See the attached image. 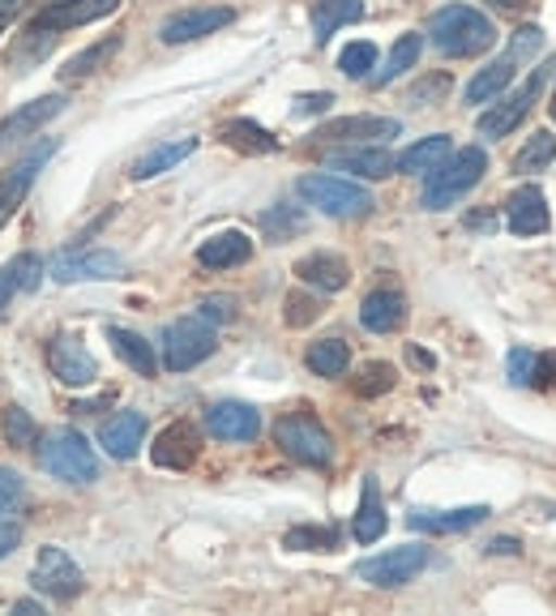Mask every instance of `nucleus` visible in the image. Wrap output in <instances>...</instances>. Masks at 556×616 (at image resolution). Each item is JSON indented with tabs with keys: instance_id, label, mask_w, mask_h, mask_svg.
<instances>
[{
	"instance_id": "nucleus-40",
	"label": "nucleus",
	"mask_w": 556,
	"mask_h": 616,
	"mask_svg": "<svg viewBox=\"0 0 556 616\" xmlns=\"http://www.w3.org/2000/svg\"><path fill=\"white\" fill-rule=\"evenodd\" d=\"M262 231H266V240H291V236H300L304 231V210L300 205H270L266 214H262Z\"/></svg>"
},
{
	"instance_id": "nucleus-24",
	"label": "nucleus",
	"mask_w": 556,
	"mask_h": 616,
	"mask_svg": "<svg viewBox=\"0 0 556 616\" xmlns=\"http://www.w3.org/2000/svg\"><path fill=\"white\" fill-rule=\"evenodd\" d=\"M249 257H253V240L244 231H218L198 249V262L206 271H231V266H244Z\"/></svg>"
},
{
	"instance_id": "nucleus-2",
	"label": "nucleus",
	"mask_w": 556,
	"mask_h": 616,
	"mask_svg": "<svg viewBox=\"0 0 556 616\" xmlns=\"http://www.w3.org/2000/svg\"><path fill=\"white\" fill-rule=\"evenodd\" d=\"M484 172H488V154L480 146H467V150L450 154L441 167L428 172L419 202H424V210H450V205L463 202V198L484 180Z\"/></svg>"
},
{
	"instance_id": "nucleus-23",
	"label": "nucleus",
	"mask_w": 556,
	"mask_h": 616,
	"mask_svg": "<svg viewBox=\"0 0 556 616\" xmlns=\"http://www.w3.org/2000/svg\"><path fill=\"white\" fill-rule=\"evenodd\" d=\"M403 322H407V300H403L399 291L381 287V291H368V296H364V304H359V326H364V330L390 335V330H399Z\"/></svg>"
},
{
	"instance_id": "nucleus-29",
	"label": "nucleus",
	"mask_w": 556,
	"mask_h": 616,
	"mask_svg": "<svg viewBox=\"0 0 556 616\" xmlns=\"http://www.w3.org/2000/svg\"><path fill=\"white\" fill-rule=\"evenodd\" d=\"M359 17H364V0H317L313 4V39L330 43L334 30H343Z\"/></svg>"
},
{
	"instance_id": "nucleus-10",
	"label": "nucleus",
	"mask_w": 556,
	"mask_h": 616,
	"mask_svg": "<svg viewBox=\"0 0 556 616\" xmlns=\"http://www.w3.org/2000/svg\"><path fill=\"white\" fill-rule=\"evenodd\" d=\"M231 22H236V9H227V4L180 9V13H172V17L159 26V39H163V43H193V39H206V35L231 26Z\"/></svg>"
},
{
	"instance_id": "nucleus-15",
	"label": "nucleus",
	"mask_w": 556,
	"mask_h": 616,
	"mask_svg": "<svg viewBox=\"0 0 556 616\" xmlns=\"http://www.w3.org/2000/svg\"><path fill=\"white\" fill-rule=\"evenodd\" d=\"M61 112H65V95H43V99L22 103L13 116L0 121V150H9V146H17V141L35 137L52 116H61Z\"/></svg>"
},
{
	"instance_id": "nucleus-42",
	"label": "nucleus",
	"mask_w": 556,
	"mask_h": 616,
	"mask_svg": "<svg viewBox=\"0 0 556 616\" xmlns=\"http://www.w3.org/2000/svg\"><path fill=\"white\" fill-rule=\"evenodd\" d=\"M339 68L355 77V81H364L372 68H377V43H368V39H355L343 48V56H339Z\"/></svg>"
},
{
	"instance_id": "nucleus-37",
	"label": "nucleus",
	"mask_w": 556,
	"mask_h": 616,
	"mask_svg": "<svg viewBox=\"0 0 556 616\" xmlns=\"http://www.w3.org/2000/svg\"><path fill=\"white\" fill-rule=\"evenodd\" d=\"M553 159H556V134L540 129L535 137H527V146L518 150V159H514V172H518V176H531V172H544Z\"/></svg>"
},
{
	"instance_id": "nucleus-41",
	"label": "nucleus",
	"mask_w": 556,
	"mask_h": 616,
	"mask_svg": "<svg viewBox=\"0 0 556 616\" xmlns=\"http://www.w3.org/2000/svg\"><path fill=\"white\" fill-rule=\"evenodd\" d=\"M386 390H394V368H390L386 360L364 364L359 377H355V394H359V399H377V394H386Z\"/></svg>"
},
{
	"instance_id": "nucleus-18",
	"label": "nucleus",
	"mask_w": 556,
	"mask_h": 616,
	"mask_svg": "<svg viewBox=\"0 0 556 616\" xmlns=\"http://www.w3.org/2000/svg\"><path fill=\"white\" fill-rule=\"evenodd\" d=\"M548 202H544V193L535 189V185H522V189H514L509 193V202H505V227L514 231V236H540V231H548Z\"/></svg>"
},
{
	"instance_id": "nucleus-45",
	"label": "nucleus",
	"mask_w": 556,
	"mask_h": 616,
	"mask_svg": "<svg viewBox=\"0 0 556 616\" xmlns=\"http://www.w3.org/2000/svg\"><path fill=\"white\" fill-rule=\"evenodd\" d=\"M22 505H26V483L17 472L0 467V514H17Z\"/></svg>"
},
{
	"instance_id": "nucleus-49",
	"label": "nucleus",
	"mask_w": 556,
	"mask_h": 616,
	"mask_svg": "<svg viewBox=\"0 0 556 616\" xmlns=\"http://www.w3.org/2000/svg\"><path fill=\"white\" fill-rule=\"evenodd\" d=\"M330 103H334L330 90H321V95H300V99H295V116H317V112H326Z\"/></svg>"
},
{
	"instance_id": "nucleus-34",
	"label": "nucleus",
	"mask_w": 556,
	"mask_h": 616,
	"mask_svg": "<svg viewBox=\"0 0 556 616\" xmlns=\"http://www.w3.org/2000/svg\"><path fill=\"white\" fill-rule=\"evenodd\" d=\"M116 52H121V35H108V39H99V43L81 48L77 56H70V61H65V68H61V81H81V77L99 73V68L108 65Z\"/></svg>"
},
{
	"instance_id": "nucleus-11",
	"label": "nucleus",
	"mask_w": 556,
	"mask_h": 616,
	"mask_svg": "<svg viewBox=\"0 0 556 616\" xmlns=\"http://www.w3.org/2000/svg\"><path fill=\"white\" fill-rule=\"evenodd\" d=\"M198 454H202V437L189 419H172L150 445V463L163 472H189L198 463Z\"/></svg>"
},
{
	"instance_id": "nucleus-4",
	"label": "nucleus",
	"mask_w": 556,
	"mask_h": 616,
	"mask_svg": "<svg viewBox=\"0 0 556 616\" xmlns=\"http://www.w3.org/2000/svg\"><path fill=\"white\" fill-rule=\"evenodd\" d=\"M275 441H278V450H282L287 458H295L300 467L326 472V467L334 463V437H330V432L321 428V419L308 415V411L282 415L275 424Z\"/></svg>"
},
{
	"instance_id": "nucleus-35",
	"label": "nucleus",
	"mask_w": 556,
	"mask_h": 616,
	"mask_svg": "<svg viewBox=\"0 0 556 616\" xmlns=\"http://www.w3.org/2000/svg\"><path fill=\"white\" fill-rule=\"evenodd\" d=\"M304 364H308L317 377H343L351 364V347L343 339H317L308 347Z\"/></svg>"
},
{
	"instance_id": "nucleus-43",
	"label": "nucleus",
	"mask_w": 556,
	"mask_h": 616,
	"mask_svg": "<svg viewBox=\"0 0 556 616\" xmlns=\"http://www.w3.org/2000/svg\"><path fill=\"white\" fill-rule=\"evenodd\" d=\"M282 317H287V326H308V322L321 317V300L317 296H304V291H291L287 304H282Z\"/></svg>"
},
{
	"instance_id": "nucleus-48",
	"label": "nucleus",
	"mask_w": 556,
	"mask_h": 616,
	"mask_svg": "<svg viewBox=\"0 0 556 616\" xmlns=\"http://www.w3.org/2000/svg\"><path fill=\"white\" fill-rule=\"evenodd\" d=\"M17 544H22V527H17V518H13V514H0V561H4Z\"/></svg>"
},
{
	"instance_id": "nucleus-1",
	"label": "nucleus",
	"mask_w": 556,
	"mask_h": 616,
	"mask_svg": "<svg viewBox=\"0 0 556 616\" xmlns=\"http://www.w3.org/2000/svg\"><path fill=\"white\" fill-rule=\"evenodd\" d=\"M428 39L441 56H480L496 43V30L480 9L471 4H445L428 22Z\"/></svg>"
},
{
	"instance_id": "nucleus-9",
	"label": "nucleus",
	"mask_w": 556,
	"mask_h": 616,
	"mask_svg": "<svg viewBox=\"0 0 556 616\" xmlns=\"http://www.w3.org/2000/svg\"><path fill=\"white\" fill-rule=\"evenodd\" d=\"M30 582L48 595V600H61V604H70L81 595V569H77V561H73L65 548H39V556H35V574H30Z\"/></svg>"
},
{
	"instance_id": "nucleus-51",
	"label": "nucleus",
	"mask_w": 556,
	"mask_h": 616,
	"mask_svg": "<svg viewBox=\"0 0 556 616\" xmlns=\"http://www.w3.org/2000/svg\"><path fill=\"white\" fill-rule=\"evenodd\" d=\"M26 4H30V0H0V35L9 30V22H13V17H22V13H26Z\"/></svg>"
},
{
	"instance_id": "nucleus-21",
	"label": "nucleus",
	"mask_w": 556,
	"mask_h": 616,
	"mask_svg": "<svg viewBox=\"0 0 556 616\" xmlns=\"http://www.w3.org/2000/svg\"><path fill=\"white\" fill-rule=\"evenodd\" d=\"M141 441H146V415H141V411H116V415L103 419V428H99V445H103L112 458H121V463H129V458L138 454Z\"/></svg>"
},
{
	"instance_id": "nucleus-28",
	"label": "nucleus",
	"mask_w": 556,
	"mask_h": 616,
	"mask_svg": "<svg viewBox=\"0 0 556 616\" xmlns=\"http://www.w3.org/2000/svg\"><path fill=\"white\" fill-rule=\"evenodd\" d=\"M198 150V137H180V141H163V146H154V150H146L141 159H134V167H129V176L134 180H150V176H163V172H172L176 163H185L189 154Z\"/></svg>"
},
{
	"instance_id": "nucleus-5",
	"label": "nucleus",
	"mask_w": 556,
	"mask_h": 616,
	"mask_svg": "<svg viewBox=\"0 0 556 616\" xmlns=\"http://www.w3.org/2000/svg\"><path fill=\"white\" fill-rule=\"evenodd\" d=\"M300 198L308 205H317L321 214H330V218H359V214H368L372 210V193L368 189H359L355 180H343V176H334V172H313V176H300Z\"/></svg>"
},
{
	"instance_id": "nucleus-56",
	"label": "nucleus",
	"mask_w": 556,
	"mask_h": 616,
	"mask_svg": "<svg viewBox=\"0 0 556 616\" xmlns=\"http://www.w3.org/2000/svg\"><path fill=\"white\" fill-rule=\"evenodd\" d=\"M553 121H556V90H553Z\"/></svg>"
},
{
	"instance_id": "nucleus-44",
	"label": "nucleus",
	"mask_w": 556,
	"mask_h": 616,
	"mask_svg": "<svg viewBox=\"0 0 556 616\" xmlns=\"http://www.w3.org/2000/svg\"><path fill=\"white\" fill-rule=\"evenodd\" d=\"M540 52H544V30L540 26H522L514 39H509V56L522 65V61H540Z\"/></svg>"
},
{
	"instance_id": "nucleus-50",
	"label": "nucleus",
	"mask_w": 556,
	"mask_h": 616,
	"mask_svg": "<svg viewBox=\"0 0 556 616\" xmlns=\"http://www.w3.org/2000/svg\"><path fill=\"white\" fill-rule=\"evenodd\" d=\"M531 386L556 390V351H548V355H535V381H531Z\"/></svg>"
},
{
	"instance_id": "nucleus-46",
	"label": "nucleus",
	"mask_w": 556,
	"mask_h": 616,
	"mask_svg": "<svg viewBox=\"0 0 556 616\" xmlns=\"http://www.w3.org/2000/svg\"><path fill=\"white\" fill-rule=\"evenodd\" d=\"M509 381L514 386H531L535 381V355L527 347H514L509 351Z\"/></svg>"
},
{
	"instance_id": "nucleus-26",
	"label": "nucleus",
	"mask_w": 556,
	"mask_h": 616,
	"mask_svg": "<svg viewBox=\"0 0 556 616\" xmlns=\"http://www.w3.org/2000/svg\"><path fill=\"white\" fill-rule=\"evenodd\" d=\"M295 274H300V282H308L317 291H343L351 282V266L339 253H308L295 262Z\"/></svg>"
},
{
	"instance_id": "nucleus-52",
	"label": "nucleus",
	"mask_w": 556,
	"mask_h": 616,
	"mask_svg": "<svg viewBox=\"0 0 556 616\" xmlns=\"http://www.w3.org/2000/svg\"><path fill=\"white\" fill-rule=\"evenodd\" d=\"M488 552H492V556H518V552H522V544H518L514 536H496V540L488 544Z\"/></svg>"
},
{
	"instance_id": "nucleus-38",
	"label": "nucleus",
	"mask_w": 556,
	"mask_h": 616,
	"mask_svg": "<svg viewBox=\"0 0 556 616\" xmlns=\"http://www.w3.org/2000/svg\"><path fill=\"white\" fill-rule=\"evenodd\" d=\"M282 548H291V552H334V548H339V531H334V527L304 523V527H291V531L282 536Z\"/></svg>"
},
{
	"instance_id": "nucleus-27",
	"label": "nucleus",
	"mask_w": 556,
	"mask_h": 616,
	"mask_svg": "<svg viewBox=\"0 0 556 616\" xmlns=\"http://www.w3.org/2000/svg\"><path fill=\"white\" fill-rule=\"evenodd\" d=\"M43 271H48V262H43L39 253H22V257H13L9 266H0V317L9 313V304H13L17 291L39 287Z\"/></svg>"
},
{
	"instance_id": "nucleus-22",
	"label": "nucleus",
	"mask_w": 556,
	"mask_h": 616,
	"mask_svg": "<svg viewBox=\"0 0 556 616\" xmlns=\"http://www.w3.org/2000/svg\"><path fill=\"white\" fill-rule=\"evenodd\" d=\"M330 167L334 172H351V176H359V180H386L390 172H399V159L386 150V146H351V150H343V154H334L330 159Z\"/></svg>"
},
{
	"instance_id": "nucleus-14",
	"label": "nucleus",
	"mask_w": 556,
	"mask_h": 616,
	"mask_svg": "<svg viewBox=\"0 0 556 616\" xmlns=\"http://www.w3.org/2000/svg\"><path fill=\"white\" fill-rule=\"evenodd\" d=\"M48 368H52V377H56L61 386H90V381L99 377L94 355L81 347L77 335H56V339H48Z\"/></svg>"
},
{
	"instance_id": "nucleus-39",
	"label": "nucleus",
	"mask_w": 556,
	"mask_h": 616,
	"mask_svg": "<svg viewBox=\"0 0 556 616\" xmlns=\"http://www.w3.org/2000/svg\"><path fill=\"white\" fill-rule=\"evenodd\" d=\"M0 432H4V441H9L13 450H30V445H39V424L30 419V411L26 407H4V415H0Z\"/></svg>"
},
{
	"instance_id": "nucleus-47",
	"label": "nucleus",
	"mask_w": 556,
	"mask_h": 616,
	"mask_svg": "<svg viewBox=\"0 0 556 616\" xmlns=\"http://www.w3.org/2000/svg\"><path fill=\"white\" fill-rule=\"evenodd\" d=\"M202 317H206L210 326H223V322H231L236 317V300L231 296H210V300H202V309H198Z\"/></svg>"
},
{
	"instance_id": "nucleus-33",
	"label": "nucleus",
	"mask_w": 556,
	"mask_h": 616,
	"mask_svg": "<svg viewBox=\"0 0 556 616\" xmlns=\"http://www.w3.org/2000/svg\"><path fill=\"white\" fill-rule=\"evenodd\" d=\"M454 154V141L445 134H432V137H419L416 146H407L403 154H399V172H412V176H424V172H432V167H441L445 159Z\"/></svg>"
},
{
	"instance_id": "nucleus-19",
	"label": "nucleus",
	"mask_w": 556,
	"mask_h": 616,
	"mask_svg": "<svg viewBox=\"0 0 556 616\" xmlns=\"http://www.w3.org/2000/svg\"><path fill=\"white\" fill-rule=\"evenodd\" d=\"M116 9H121V0H56V4H48L35 17V26H43V30H73V26L99 22V17L116 13Z\"/></svg>"
},
{
	"instance_id": "nucleus-3",
	"label": "nucleus",
	"mask_w": 556,
	"mask_h": 616,
	"mask_svg": "<svg viewBox=\"0 0 556 616\" xmlns=\"http://www.w3.org/2000/svg\"><path fill=\"white\" fill-rule=\"evenodd\" d=\"M39 467L61 483H94L99 479V458L77 428H52L39 441Z\"/></svg>"
},
{
	"instance_id": "nucleus-54",
	"label": "nucleus",
	"mask_w": 556,
	"mask_h": 616,
	"mask_svg": "<svg viewBox=\"0 0 556 616\" xmlns=\"http://www.w3.org/2000/svg\"><path fill=\"white\" fill-rule=\"evenodd\" d=\"M412 360H416L419 368H432V355H428V351H419V347H412Z\"/></svg>"
},
{
	"instance_id": "nucleus-53",
	"label": "nucleus",
	"mask_w": 556,
	"mask_h": 616,
	"mask_svg": "<svg viewBox=\"0 0 556 616\" xmlns=\"http://www.w3.org/2000/svg\"><path fill=\"white\" fill-rule=\"evenodd\" d=\"M492 9H501V13H518L522 9V0H488Z\"/></svg>"
},
{
	"instance_id": "nucleus-12",
	"label": "nucleus",
	"mask_w": 556,
	"mask_h": 616,
	"mask_svg": "<svg viewBox=\"0 0 556 616\" xmlns=\"http://www.w3.org/2000/svg\"><path fill=\"white\" fill-rule=\"evenodd\" d=\"M52 154H56V137H48L43 146H35V150H30V154H26L13 172H4V176H0V227H4L17 210H22L26 193H30V185L39 180V167H43Z\"/></svg>"
},
{
	"instance_id": "nucleus-32",
	"label": "nucleus",
	"mask_w": 556,
	"mask_h": 616,
	"mask_svg": "<svg viewBox=\"0 0 556 616\" xmlns=\"http://www.w3.org/2000/svg\"><path fill=\"white\" fill-rule=\"evenodd\" d=\"M514 73H518V61L505 52L501 61H492L484 65L471 81H467V103H488V99H501L505 90H509V81H514Z\"/></svg>"
},
{
	"instance_id": "nucleus-36",
	"label": "nucleus",
	"mask_w": 556,
	"mask_h": 616,
	"mask_svg": "<svg viewBox=\"0 0 556 616\" xmlns=\"http://www.w3.org/2000/svg\"><path fill=\"white\" fill-rule=\"evenodd\" d=\"M419 52H424V39H419V35H403V39L390 48V56H386L381 73H372V86H390L394 77H403L407 68H416Z\"/></svg>"
},
{
	"instance_id": "nucleus-7",
	"label": "nucleus",
	"mask_w": 556,
	"mask_h": 616,
	"mask_svg": "<svg viewBox=\"0 0 556 616\" xmlns=\"http://www.w3.org/2000/svg\"><path fill=\"white\" fill-rule=\"evenodd\" d=\"M214 326H210L202 313H193V317H180V322H172L167 330H163V364L172 368V373H189V368H198L202 360L214 355Z\"/></svg>"
},
{
	"instance_id": "nucleus-31",
	"label": "nucleus",
	"mask_w": 556,
	"mask_h": 616,
	"mask_svg": "<svg viewBox=\"0 0 556 616\" xmlns=\"http://www.w3.org/2000/svg\"><path fill=\"white\" fill-rule=\"evenodd\" d=\"M218 137L227 141V146H236L240 154H275L278 150V137L266 129V125H257V121H249V116H236V121H227Z\"/></svg>"
},
{
	"instance_id": "nucleus-55",
	"label": "nucleus",
	"mask_w": 556,
	"mask_h": 616,
	"mask_svg": "<svg viewBox=\"0 0 556 616\" xmlns=\"http://www.w3.org/2000/svg\"><path fill=\"white\" fill-rule=\"evenodd\" d=\"M13 613H39V604L35 600H22V604H13Z\"/></svg>"
},
{
	"instance_id": "nucleus-8",
	"label": "nucleus",
	"mask_w": 556,
	"mask_h": 616,
	"mask_svg": "<svg viewBox=\"0 0 556 616\" xmlns=\"http://www.w3.org/2000/svg\"><path fill=\"white\" fill-rule=\"evenodd\" d=\"M48 274L56 282H108L125 274V257L112 249H61L48 257Z\"/></svg>"
},
{
	"instance_id": "nucleus-20",
	"label": "nucleus",
	"mask_w": 556,
	"mask_h": 616,
	"mask_svg": "<svg viewBox=\"0 0 556 616\" xmlns=\"http://www.w3.org/2000/svg\"><path fill=\"white\" fill-rule=\"evenodd\" d=\"M399 134H403V125L394 116H339V121H330V125L317 129L321 141H355V146L386 141V137H399Z\"/></svg>"
},
{
	"instance_id": "nucleus-25",
	"label": "nucleus",
	"mask_w": 556,
	"mask_h": 616,
	"mask_svg": "<svg viewBox=\"0 0 556 616\" xmlns=\"http://www.w3.org/2000/svg\"><path fill=\"white\" fill-rule=\"evenodd\" d=\"M386 527H390V518H386V505H381V488H377V476H368L359 510L351 518V536H355V544H377L386 536Z\"/></svg>"
},
{
	"instance_id": "nucleus-16",
	"label": "nucleus",
	"mask_w": 556,
	"mask_h": 616,
	"mask_svg": "<svg viewBox=\"0 0 556 616\" xmlns=\"http://www.w3.org/2000/svg\"><path fill=\"white\" fill-rule=\"evenodd\" d=\"M206 432L218 437V441L240 445V441H253V437L262 432V415H257V407H249V403L227 399V403L206 407Z\"/></svg>"
},
{
	"instance_id": "nucleus-6",
	"label": "nucleus",
	"mask_w": 556,
	"mask_h": 616,
	"mask_svg": "<svg viewBox=\"0 0 556 616\" xmlns=\"http://www.w3.org/2000/svg\"><path fill=\"white\" fill-rule=\"evenodd\" d=\"M432 552L424 544H403V548H390L381 556H364L355 561V578L368 582V587H381V591H394V587H407L416 582L419 574L428 569Z\"/></svg>"
},
{
	"instance_id": "nucleus-30",
	"label": "nucleus",
	"mask_w": 556,
	"mask_h": 616,
	"mask_svg": "<svg viewBox=\"0 0 556 616\" xmlns=\"http://www.w3.org/2000/svg\"><path fill=\"white\" fill-rule=\"evenodd\" d=\"M108 342H112V351H116L138 377H154V373H159V355H154V347L141 339L138 330L112 326V330H108Z\"/></svg>"
},
{
	"instance_id": "nucleus-17",
	"label": "nucleus",
	"mask_w": 556,
	"mask_h": 616,
	"mask_svg": "<svg viewBox=\"0 0 556 616\" xmlns=\"http://www.w3.org/2000/svg\"><path fill=\"white\" fill-rule=\"evenodd\" d=\"M488 514V505H458V510H412L407 514V527L424 531V536H458V531H471L480 527Z\"/></svg>"
},
{
	"instance_id": "nucleus-13",
	"label": "nucleus",
	"mask_w": 556,
	"mask_h": 616,
	"mask_svg": "<svg viewBox=\"0 0 556 616\" xmlns=\"http://www.w3.org/2000/svg\"><path fill=\"white\" fill-rule=\"evenodd\" d=\"M544 81H548V68H535L531 73V81L522 86V90H514V95H505L492 112L480 116V134L484 137H505L514 134L522 121H527V112H531V103H535V95L544 90Z\"/></svg>"
}]
</instances>
